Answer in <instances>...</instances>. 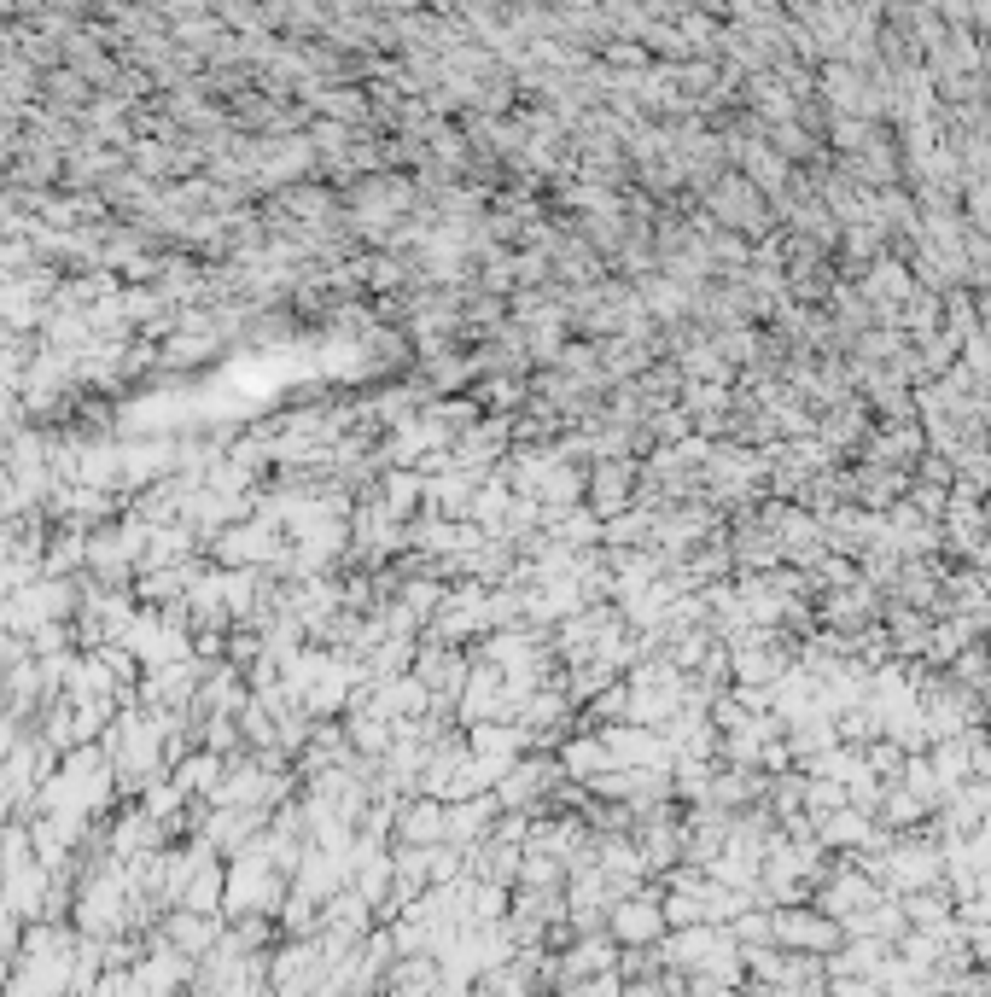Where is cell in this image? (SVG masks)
Instances as JSON below:
<instances>
[{
    "mask_svg": "<svg viewBox=\"0 0 991 997\" xmlns=\"http://www.w3.org/2000/svg\"><path fill=\"white\" fill-rule=\"evenodd\" d=\"M409 840H444V811L438 805H414V817L403 823Z\"/></svg>",
    "mask_w": 991,
    "mask_h": 997,
    "instance_id": "3957f363",
    "label": "cell"
},
{
    "mask_svg": "<svg viewBox=\"0 0 991 997\" xmlns=\"http://www.w3.org/2000/svg\"><path fill=\"white\" fill-rule=\"evenodd\" d=\"M613 928H618V939H648V933H659V916H653L648 904L636 910V904H624L613 916Z\"/></svg>",
    "mask_w": 991,
    "mask_h": 997,
    "instance_id": "6da1fadb",
    "label": "cell"
},
{
    "mask_svg": "<svg viewBox=\"0 0 991 997\" xmlns=\"http://www.w3.org/2000/svg\"><path fill=\"white\" fill-rule=\"evenodd\" d=\"M426 683H432V688L449 683V694H461V688H467V671H461V659H455V654H432V659H426Z\"/></svg>",
    "mask_w": 991,
    "mask_h": 997,
    "instance_id": "7a4b0ae2",
    "label": "cell"
}]
</instances>
